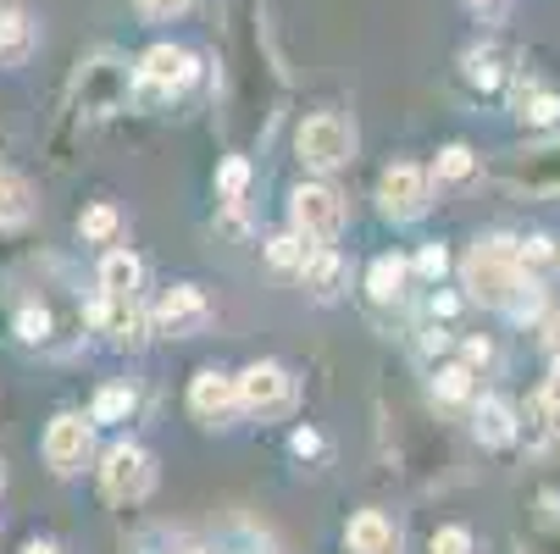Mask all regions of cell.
Instances as JSON below:
<instances>
[{"mask_svg": "<svg viewBox=\"0 0 560 554\" xmlns=\"http://www.w3.org/2000/svg\"><path fill=\"white\" fill-rule=\"evenodd\" d=\"M460 283L477 305H489V310H505L511 294L527 283V267L516 256V239H477L460 261Z\"/></svg>", "mask_w": 560, "mask_h": 554, "instance_id": "cell-1", "label": "cell"}, {"mask_svg": "<svg viewBox=\"0 0 560 554\" xmlns=\"http://www.w3.org/2000/svg\"><path fill=\"white\" fill-rule=\"evenodd\" d=\"M195 78H200L195 50H184V45H150V50L139 56V67H133L128 101H133V106H167V101H178V95L195 84Z\"/></svg>", "mask_w": 560, "mask_h": 554, "instance_id": "cell-2", "label": "cell"}, {"mask_svg": "<svg viewBox=\"0 0 560 554\" xmlns=\"http://www.w3.org/2000/svg\"><path fill=\"white\" fill-rule=\"evenodd\" d=\"M294 150H300V162H305V167L334 173V167H345L350 155H355V128H350L339 111H316V117L300 122Z\"/></svg>", "mask_w": 560, "mask_h": 554, "instance_id": "cell-3", "label": "cell"}, {"mask_svg": "<svg viewBox=\"0 0 560 554\" xmlns=\"http://www.w3.org/2000/svg\"><path fill=\"white\" fill-rule=\"evenodd\" d=\"M150 488H155V460L139 444H112L101 460V494L112 505H139L150 499Z\"/></svg>", "mask_w": 560, "mask_h": 554, "instance_id": "cell-4", "label": "cell"}, {"mask_svg": "<svg viewBox=\"0 0 560 554\" xmlns=\"http://www.w3.org/2000/svg\"><path fill=\"white\" fill-rule=\"evenodd\" d=\"M294 233L311 245V250H323V245H339V233H345V200L328 189V184H305L294 189Z\"/></svg>", "mask_w": 560, "mask_h": 554, "instance_id": "cell-5", "label": "cell"}, {"mask_svg": "<svg viewBox=\"0 0 560 554\" xmlns=\"http://www.w3.org/2000/svg\"><path fill=\"white\" fill-rule=\"evenodd\" d=\"M128 84H133V72L117 56H95V61H84V72H78L72 101H78L84 117H112V111L128 106Z\"/></svg>", "mask_w": 560, "mask_h": 554, "instance_id": "cell-6", "label": "cell"}, {"mask_svg": "<svg viewBox=\"0 0 560 554\" xmlns=\"http://www.w3.org/2000/svg\"><path fill=\"white\" fill-rule=\"evenodd\" d=\"M428 205H433V173L399 162L377 178V211L388 222H417V216H428Z\"/></svg>", "mask_w": 560, "mask_h": 554, "instance_id": "cell-7", "label": "cell"}, {"mask_svg": "<svg viewBox=\"0 0 560 554\" xmlns=\"http://www.w3.org/2000/svg\"><path fill=\"white\" fill-rule=\"evenodd\" d=\"M233 393H238V411H250V416H278L289 411L294 400V377L278 366V361H256L233 377Z\"/></svg>", "mask_w": 560, "mask_h": 554, "instance_id": "cell-8", "label": "cell"}, {"mask_svg": "<svg viewBox=\"0 0 560 554\" xmlns=\"http://www.w3.org/2000/svg\"><path fill=\"white\" fill-rule=\"evenodd\" d=\"M144 316H150V333L189 339V333H206V322H211V299H206L195 283H178V288H167L162 299H155Z\"/></svg>", "mask_w": 560, "mask_h": 554, "instance_id": "cell-9", "label": "cell"}, {"mask_svg": "<svg viewBox=\"0 0 560 554\" xmlns=\"http://www.w3.org/2000/svg\"><path fill=\"white\" fill-rule=\"evenodd\" d=\"M84 322L101 328V333H112V344H128V350H139V344L150 339V316H144L133 299H117V294H106V288L84 305Z\"/></svg>", "mask_w": 560, "mask_h": 554, "instance_id": "cell-10", "label": "cell"}, {"mask_svg": "<svg viewBox=\"0 0 560 554\" xmlns=\"http://www.w3.org/2000/svg\"><path fill=\"white\" fill-rule=\"evenodd\" d=\"M90 444H95V422H84V416H72V411H61L50 427H45V460H50V471H78L90 460Z\"/></svg>", "mask_w": 560, "mask_h": 554, "instance_id": "cell-11", "label": "cell"}, {"mask_svg": "<svg viewBox=\"0 0 560 554\" xmlns=\"http://www.w3.org/2000/svg\"><path fill=\"white\" fill-rule=\"evenodd\" d=\"M500 178L511 189H527V195H560V139L538 144L527 155H511V162L500 167Z\"/></svg>", "mask_w": 560, "mask_h": 554, "instance_id": "cell-12", "label": "cell"}, {"mask_svg": "<svg viewBox=\"0 0 560 554\" xmlns=\"http://www.w3.org/2000/svg\"><path fill=\"white\" fill-rule=\"evenodd\" d=\"M189 411H195L200 422H228V416L238 411L233 377H228V372H217V366L195 372V382H189Z\"/></svg>", "mask_w": 560, "mask_h": 554, "instance_id": "cell-13", "label": "cell"}, {"mask_svg": "<svg viewBox=\"0 0 560 554\" xmlns=\"http://www.w3.org/2000/svg\"><path fill=\"white\" fill-rule=\"evenodd\" d=\"M471 433H477V444H489V449L516 444V433H522L516 405L500 400V393H483V400H477V411H471Z\"/></svg>", "mask_w": 560, "mask_h": 554, "instance_id": "cell-14", "label": "cell"}, {"mask_svg": "<svg viewBox=\"0 0 560 554\" xmlns=\"http://www.w3.org/2000/svg\"><path fill=\"white\" fill-rule=\"evenodd\" d=\"M511 111L527 122V128H555L560 122V95L555 90H544V84H533V78H511Z\"/></svg>", "mask_w": 560, "mask_h": 554, "instance_id": "cell-15", "label": "cell"}, {"mask_svg": "<svg viewBox=\"0 0 560 554\" xmlns=\"http://www.w3.org/2000/svg\"><path fill=\"white\" fill-rule=\"evenodd\" d=\"M39 34H34V17L23 7H7L0 12V67H23L34 56Z\"/></svg>", "mask_w": 560, "mask_h": 554, "instance_id": "cell-16", "label": "cell"}, {"mask_svg": "<svg viewBox=\"0 0 560 554\" xmlns=\"http://www.w3.org/2000/svg\"><path fill=\"white\" fill-rule=\"evenodd\" d=\"M300 283H305L316 299H334V294L345 288V261H339V250H334V245L311 250V256H305V267H300Z\"/></svg>", "mask_w": 560, "mask_h": 554, "instance_id": "cell-17", "label": "cell"}, {"mask_svg": "<svg viewBox=\"0 0 560 554\" xmlns=\"http://www.w3.org/2000/svg\"><path fill=\"white\" fill-rule=\"evenodd\" d=\"M345 538H350V554H394L399 549V538H394V527H388L383 510H361Z\"/></svg>", "mask_w": 560, "mask_h": 554, "instance_id": "cell-18", "label": "cell"}, {"mask_svg": "<svg viewBox=\"0 0 560 554\" xmlns=\"http://www.w3.org/2000/svg\"><path fill=\"white\" fill-rule=\"evenodd\" d=\"M406 278H411V267L399 261V256H377L366 267V294L377 305H394V299H406Z\"/></svg>", "mask_w": 560, "mask_h": 554, "instance_id": "cell-19", "label": "cell"}, {"mask_svg": "<svg viewBox=\"0 0 560 554\" xmlns=\"http://www.w3.org/2000/svg\"><path fill=\"white\" fill-rule=\"evenodd\" d=\"M139 278H144L139 256H128V250H106V261H101V288H106V294L133 299V294H139Z\"/></svg>", "mask_w": 560, "mask_h": 554, "instance_id": "cell-20", "label": "cell"}, {"mask_svg": "<svg viewBox=\"0 0 560 554\" xmlns=\"http://www.w3.org/2000/svg\"><path fill=\"white\" fill-rule=\"evenodd\" d=\"M28 216H34V189H28L18 173L0 167V227H18V222H28Z\"/></svg>", "mask_w": 560, "mask_h": 554, "instance_id": "cell-21", "label": "cell"}, {"mask_svg": "<svg viewBox=\"0 0 560 554\" xmlns=\"http://www.w3.org/2000/svg\"><path fill=\"white\" fill-rule=\"evenodd\" d=\"M471 388H477V372H471L466 361H455V366H439V377H433V400H439V405H466V400H471Z\"/></svg>", "mask_w": 560, "mask_h": 554, "instance_id": "cell-22", "label": "cell"}, {"mask_svg": "<svg viewBox=\"0 0 560 554\" xmlns=\"http://www.w3.org/2000/svg\"><path fill=\"white\" fill-rule=\"evenodd\" d=\"M460 67H466V78H471L477 90H505V67H500L494 50H466Z\"/></svg>", "mask_w": 560, "mask_h": 554, "instance_id": "cell-23", "label": "cell"}, {"mask_svg": "<svg viewBox=\"0 0 560 554\" xmlns=\"http://www.w3.org/2000/svg\"><path fill=\"white\" fill-rule=\"evenodd\" d=\"M471 173H477L471 144H444V150H439V162H433V178H439V184H460V178H471Z\"/></svg>", "mask_w": 560, "mask_h": 554, "instance_id": "cell-24", "label": "cell"}, {"mask_svg": "<svg viewBox=\"0 0 560 554\" xmlns=\"http://www.w3.org/2000/svg\"><path fill=\"white\" fill-rule=\"evenodd\" d=\"M128 411H133V388H128V382H106V388L95 393L90 422H122Z\"/></svg>", "mask_w": 560, "mask_h": 554, "instance_id": "cell-25", "label": "cell"}, {"mask_svg": "<svg viewBox=\"0 0 560 554\" xmlns=\"http://www.w3.org/2000/svg\"><path fill=\"white\" fill-rule=\"evenodd\" d=\"M522 554H560V516H538L533 527H522Z\"/></svg>", "mask_w": 560, "mask_h": 554, "instance_id": "cell-26", "label": "cell"}, {"mask_svg": "<svg viewBox=\"0 0 560 554\" xmlns=\"http://www.w3.org/2000/svg\"><path fill=\"white\" fill-rule=\"evenodd\" d=\"M305 256H311V245L300 239V233H278V239H267V261H272L278 272H300Z\"/></svg>", "mask_w": 560, "mask_h": 554, "instance_id": "cell-27", "label": "cell"}, {"mask_svg": "<svg viewBox=\"0 0 560 554\" xmlns=\"http://www.w3.org/2000/svg\"><path fill=\"white\" fill-rule=\"evenodd\" d=\"M245 189H250V162H238V155H233V162H222V173H217V195L228 205H238V200H245Z\"/></svg>", "mask_w": 560, "mask_h": 554, "instance_id": "cell-28", "label": "cell"}, {"mask_svg": "<svg viewBox=\"0 0 560 554\" xmlns=\"http://www.w3.org/2000/svg\"><path fill=\"white\" fill-rule=\"evenodd\" d=\"M505 316H511V322H538V316H544V288L527 278L516 294H511V305H505Z\"/></svg>", "mask_w": 560, "mask_h": 554, "instance_id": "cell-29", "label": "cell"}, {"mask_svg": "<svg viewBox=\"0 0 560 554\" xmlns=\"http://www.w3.org/2000/svg\"><path fill=\"white\" fill-rule=\"evenodd\" d=\"M78 233H84L90 245H106L112 233H117V211L112 205H90L84 216H78Z\"/></svg>", "mask_w": 560, "mask_h": 554, "instance_id": "cell-30", "label": "cell"}, {"mask_svg": "<svg viewBox=\"0 0 560 554\" xmlns=\"http://www.w3.org/2000/svg\"><path fill=\"white\" fill-rule=\"evenodd\" d=\"M428 554H477V543H471L466 527H439V532L428 538Z\"/></svg>", "mask_w": 560, "mask_h": 554, "instance_id": "cell-31", "label": "cell"}, {"mask_svg": "<svg viewBox=\"0 0 560 554\" xmlns=\"http://www.w3.org/2000/svg\"><path fill=\"white\" fill-rule=\"evenodd\" d=\"M18 339H23V344H45V339H50V310H45V305H28V310L18 316Z\"/></svg>", "mask_w": 560, "mask_h": 554, "instance_id": "cell-32", "label": "cell"}, {"mask_svg": "<svg viewBox=\"0 0 560 554\" xmlns=\"http://www.w3.org/2000/svg\"><path fill=\"white\" fill-rule=\"evenodd\" d=\"M533 400H538V411L560 427V355H555V366H549V377H544V388L533 393Z\"/></svg>", "mask_w": 560, "mask_h": 554, "instance_id": "cell-33", "label": "cell"}, {"mask_svg": "<svg viewBox=\"0 0 560 554\" xmlns=\"http://www.w3.org/2000/svg\"><path fill=\"white\" fill-rule=\"evenodd\" d=\"M139 7V17H150V23H173V17H184L195 0H133Z\"/></svg>", "mask_w": 560, "mask_h": 554, "instance_id": "cell-34", "label": "cell"}, {"mask_svg": "<svg viewBox=\"0 0 560 554\" xmlns=\"http://www.w3.org/2000/svg\"><path fill=\"white\" fill-rule=\"evenodd\" d=\"M516 256H522V267H544V261H555V239L549 233H533V239L516 245Z\"/></svg>", "mask_w": 560, "mask_h": 554, "instance_id": "cell-35", "label": "cell"}, {"mask_svg": "<svg viewBox=\"0 0 560 554\" xmlns=\"http://www.w3.org/2000/svg\"><path fill=\"white\" fill-rule=\"evenodd\" d=\"M417 272H422V278H444V272H450V256H444V245H428V250L417 256Z\"/></svg>", "mask_w": 560, "mask_h": 554, "instance_id": "cell-36", "label": "cell"}, {"mask_svg": "<svg viewBox=\"0 0 560 554\" xmlns=\"http://www.w3.org/2000/svg\"><path fill=\"white\" fill-rule=\"evenodd\" d=\"M289 449H294L300 460H311V455H323V433H316V427H294Z\"/></svg>", "mask_w": 560, "mask_h": 554, "instance_id": "cell-37", "label": "cell"}, {"mask_svg": "<svg viewBox=\"0 0 560 554\" xmlns=\"http://www.w3.org/2000/svg\"><path fill=\"white\" fill-rule=\"evenodd\" d=\"M489 355H494L489 339H471V344H466V366H489Z\"/></svg>", "mask_w": 560, "mask_h": 554, "instance_id": "cell-38", "label": "cell"}, {"mask_svg": "<svg viewBox=\"0 0 560 554\" xmlns=\"http://www.w3.org/2000/svg\"><path fill=\"white\" fill-rule=\"evenodd\" d=\"M23 554H67V549H61V543H50V538H34Z\"/></svg>", "mask_w": 560, "mask_h": 554, "instance_id": "cell-39", "label": "cell"}, {"mask_svg": "<svg viewBox=\"0 0 560 554\" xmlns=\"http://www.w3.org/2000/svg\"><path fill=\"white\" fill-rule=\"evenodd\" d=\"M544 328H549V350L560 355V316H549V322H544Z\"/></svg>", "mask_w": 560, "mask_h": 554, "instance_id": "cell-40", "label": "cell"}, {"mask_svg": "<svg viewBox=\"0 0 560 554\" xmlns=\"http://www.w3.org/2000/svg\"><path fill=\"white\" fill-rule=\"evenodd\" d=\"M466 7H471V12H494V7H500V0H466Z\"/></svg>", "mask_w": 560, "mask_h": 554, "instance_id": "cell-41", "label": "cell"}, {"mask_svg": "<svg viewBox=\"0 0 560 554\" xmlns=\"http://www.w3.org/2000/svg\"><path fill=\"white\" fill-rule=\"evenodd\" d=\"M0 483H7V471H0Z\"/></svg>", "mask_w": 560, "mask_h": 554, "instance_id": "cell-42", "label": "cell"}]
</instances>
